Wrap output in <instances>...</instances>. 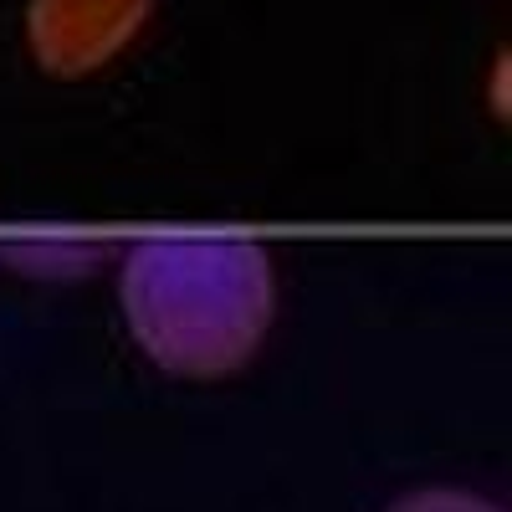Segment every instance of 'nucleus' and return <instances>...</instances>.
I'll return each instance as SVG.
<instances>
[{
	"label": "nucleus",
	"mask_w": 512,
	"mask_h": 512,
	"mask_svg": "<svg viewBox=\"0 0 512 512\" xmlns=\"http://www.w3.org/2000/svg\"><path fill=\"white\" fill-rule=\"evenodd\" d=\"M118 303L134 344L169 374H236L277 313L272 256L251 236H149L123 256Z\"/></svg>",
	"instance_id": "nucleus-1"
},
{
	"label": "nucleus",
	"mask_w": 512,
	"mask_h": 512,
	"mask_svg": "<svg viewBox=\"0 0 512 512\" xmlns=\"http://www.w3.org/2000/svg\"><path fill=\"white\" fill-rule=\"evenodd\" d=\"M384 512H502L497 502L477 497V492H456V487H420L405 492L400 502H390Z\"/></svg>",
	"instance_id": "nucleus-4"
},
{
	"label": "nucleus",
	"mask_w": 512,
	"mask_h": 512,
	"mask_svg": "<svg viewBox=\"0 0 512 512\" xmlns=\"http://www.w3.org/2000/svg\"><path fill=\"white\" fill-rule=\"evenodd\" d=\"M93 251H98V246L82 241V236H67V241H57V236H31V241H21L16 262H21L26 272H82Z\"/></svg>",
	"instance_id": "nucleus-3"
},
{
	"label": "nucleus",
	"mask_w": 512,
	"mask_h": 512,
	"mask_svg": "<svg viewBox=\"0 0 512 512\" xmlns=\"http://www.w3.org/2000/svg\"><path fill=\"white\" fill-rule=\"evenodd\" d=\"M159 0H26V47L47 77H93L149 26Z\"/></svg>",
	"instance_id": "nucleus-2"
}]
</instances>
